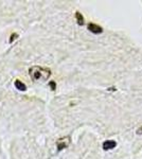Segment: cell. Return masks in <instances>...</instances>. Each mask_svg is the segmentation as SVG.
<instances>
[{
  "mask_svg": "<svg viewBox=\"0 0 142 159\" xmlns=\"http://www.w3.org/2000/svg\"><path fill=\"white\" fill-rule=\"evenodd\" d=\"M29 74L31 75V79L33 81H46L50 78L51 75V71L49 69L42 68L39 66L32 67L30 70H29Z\"/></svg>",
  "mask_w": 142,
  "mask_h": 159,
  "instance_id": "1",
  "label": "cell"
},
{
  "mask_svg": "<svg viewBox=\"0 0 142 159\" xmlns=\"http://www.w3.org/2000/svg\"><path fill=\"white\" fill-rule=\"evenodd\" d=\"M70 143V137H64L60 138L58 140L56 141V146H57V150L58 151H62L63 148H66Z\"/></svg>",
  "mask_w": 142,
  "mask_h": 159,
  "instance_id": "2",
  "label": "cell"
},
{
  "mask_svg": "<svg viewBox=\"0 0 142 159\" xmlns=\"http://www.w3.org/2000/svg\"><path fill=\"white\" fill-rule=\"evenodd\" d=\"M88 30H89L90 32H92V33L94 34H100L103 32V29H102V27L98 26V25H96V23H92V22H90V23H88Z\"/></svg>",
  "mask_w": 142,
  "mask_h": 159,
  "instance_id": "3",
  "label": "cell"
},
{
  "mask_svg": "<svg viewBox=\"0 0 142 159\" xmlns=\"http://www.w3.org/2000/svg\"><path fill=\"white\" fill-rule=\"evenodd\" d=\"M117 146V142L115 140H106L103 143V148L105 151H108V150H112Z\"/></svg>",
  "mask_w": 142,
  "mask_h": 159,
  "instance_id": "4",
  "label": "cell"
},
{
  "mask_svg": "<svg viewBox=\"0 0 142 159\" xmlns=\"http://www.w3.org/2000/svg\"><path fill=\"white\" fill-rule=\"evenodd\" d=\"M75 18H76V21H78V23H79L80 26L84 25V17H83V15L80 12L75 13Z\"/></svg>",
  "mask_w": 142,
  "mask_h": 159,
  "instance_id": "5",
  "label": "cell"
},
{
  "mask_svg": "<svg viewBox=\"0 0 142 159\" xmlns=\"http://www.w3.org/2000/svg\"><path fill=\"white\" fill-rule=\"evenodd\" d=\"M15 87L17 89H19V90H21V91H25L27 89L26 85L23 84V82H20V81H16L15 82Z\"/></svg>",
  "mask_w": 142,
  "mask_h": 159,
  "instance_id": "6",
  "label": "cell"
},
{
  "mask_svg": "<svg viewBox=\"0 0 142 159\" xmlns=\"http://www.w3.org/2000/svg\"><path fill=\"white\" fill-rule=\"evenodd\" d=\"M49 85H50V87H51L52 90L55 89V83H54V82H50V84H49Z\"/></svg>",
  "mask_w": 142,
  "mask_h": 159,
  "instance_id": "7",
  "label": "cell"
},
{
  "mask_svg": "<svg viewBox=\"0 0 142 159\" xmlns=\"http://www.w3.org/2000/svg\"><path fill=\"white\" fill-rule=\"evenodd\" d=\"M137 134L138 135H142V126H140L138 130H137Z\"/></svg>",
  "mask_w": 142,
  "mask_h": 159,
  "instance_id": "8",
  "label": "cell"
}]
</instances>
